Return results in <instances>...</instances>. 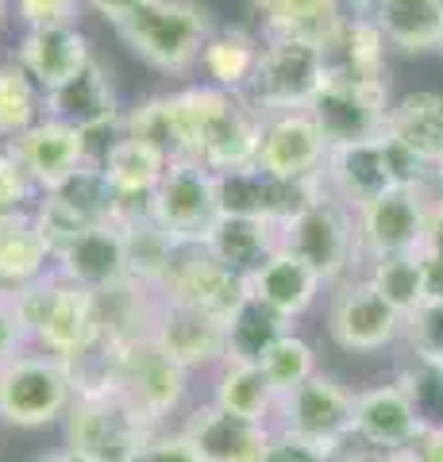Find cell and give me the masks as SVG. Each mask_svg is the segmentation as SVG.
<instances>
[{
	"instance_id": "7402d4cb",
	"label": "cell",
	"mask_w": 443,
	"mask_h": 462,
	"mask_svg": "<svg viewBox=\"0 0 443 462\" xmlns=\"http://www.w3.org/2000/svg\"><path fill=\"white\" fill-rule=\"evenodd\" d=\"M12 58L27 69V78L39 85V93H54L66 81H74L97 58V51L81 23H66V27H27Z\"/></svg>"
},
{
	"instance_id": "ab89813d",
	"label": "cell",
	"mask_w": 443,
	"mask_h": 462,
	"mask_svg": "<svg viewBox=\"0 0 443 462\" xmlns=\"http://www.w3.org/2000/svg\"><path fill=\"white\" fill-rule=\"evenodd\" d=\"M397 385L409 393L412 409H417L424 431L443 428V366L439 363H420V358H409L397 374Z\"/></svg>"
},
{
	"instance_id": "e0dca14e",
	"label": "cell",
	"mask_w": 443,
	"mask_h": 462,
	"mask_svg": "<svg viewBox=\"0 0 443 462\" xmlns=\"http://www.w3.org/2000/svg\"><path fill=\"white\" fill-rule=\"evenodd\" d=\"M324 162H328V143L309 112L263 116V139H259L254 166H259L266 178L317 181V178H324Z\"/></svg>"
},
{
	"instance_id": "8d00e7d4",
	"label": "cell",
	"mask_w": 443,
	"mask_h": 462,
	"mask_svg": "<svg viewBox=\"0 0 443 462\" xmlns=\"http://www.w3.org/2000/svg\"><path fill=\"white\" fill-rule=\"evenodd\" d=\"M42 120V93L27 78V69L16 58L0 62V143H12L32 124Z\"/></svg>"
},
{
	"instance_id": "ffe728a7",
	"label": "cell",
	"mask_w": 443,
	"mask_h": 462,
	"mask_svg": "<svg viewBox=\"0 0 443 462\" xmlns=\"http://www.w3.org/2000/svg\"><path fill=\"white\" fill-rule=\"evenodd\" d=\"M124 112L127 108L120 105V93H116V85H112V74L101 58H93L62 89L42 93V116H54V120L78 127V132H85L89 139L120 132Z\"/></svg>"
},
{
	"instance_id": "f35d334b",
	"label": "cell",
	"mask_w": 443,
	"mask_h": 462,
	"mask_svg": "<svg viewBox=\"0 0 443 462\" xmlns=\"http://www.w3.org/2000/svg\"><path fill=\"white\" fill-rule=\"evenodd\" d=\"M263 374L270 378V385L278 389V397L293 393L297 385H305L317 370V346H312L305 336H297V331H290V336H281L274 346H270V355L263 358Z\"/></svg>"
},
{
	"instance_id": "836d02e7",
	"label": "cell",
	"mask_w": 443,
	"mask_h": 462,
	"mask_svg": "<svg viewBox=\"0 0 443 462\" xmlns=\"http://www.w3.org/2000/svg\"><path fill=\"white\" fill-rule=\"evenodd\" d=\"M224 328H227V363H251V366H263L270 346L293 331V324L285 320V316L266 309L263 300L251 297V293L232 312V320H227Z\"/></svg>"
},
{
	"instance_id": "4316f807",
	"label": "cell",
	"mask_w": 443,
	"mask_h": 462,
	"mask_svg": "<svg viewBox=\"0 0 443 462\" xmlns=\"http://www.w3.org/2000/svg\"><path fill=\"white\" fill-rule=\"evenodd\" d=\"M385 135H393L412 158H420L436 178V170L443 166V93L412 89L393 97Z\"/></svg>"
},
{
	"instance_id": "4fadbf2b",
	"label": "cell",
	"mask_w": 443,
	"mask_h": 462,
	"mask_svg": "<svg viewBox=\"0 0 443 462\" xmlns=\"http://www.w3.org/2000/svg\"><path fill=\"white\" fill-rule=\"evenodd\" d=\"M355 428V393L332 374H312L305 385L278 401L274 431L297 436L320 451H336L351 439Z\"/></svg>"
},
{
	"instance_id": "d6a6232c",
	"label": "cell",
	"mask_w": 443,
	"mask_h": 462,
	"mask_svg": "<svg viewBox=\"0 0 443 462\" xmlns=\"http://www.w3.org/2000/svg\"><path fill=\"white\" fill-rule=\"evenodd\" d=\"M212 404L235 412V416H247V420H259L274 428V416H278V389L270 385V378L263 374V366H251V363H224L217 370V382H212Z\"/></svg>"
},
{
	"instance_id": "603a6c76",
	"label": "cell",
	"mask_w": 443,
	"mask_h": 462,
	"mask_svg": "<svg viewBox=\"0 0 443 462\" xmlns=\"http://www.w3.org/2000/svg\"><path fill=\"white\" fill-rule=\"evenodd\" d=\"M424 436V424L412 401L401 385L393 382H382V385H370L355 393V428H351V439H359L370 451H397V447H417Z\"/></svg>"
},
{
	"instance_id": "44dd1931",
	"label": "cell",
	"mask_w": 443,
	"mask_h": 462,
	"mask_svg": "<svg viewBox=\"0 0 443 462\" xmlns=\"http://www.w3.org/2000/svg\"><path fill=\"white\" fill-rule=\"evenodd\" d=\"M178 431L193 443L201 462H266L270 439H274V428L270 424L235 416L212 401L189 409V416H185V424Z\"/></svg>"
},
{
	"instance_id": "c3c4849f",
	"label": "cell",
	"mask_w": 443,
	"mask_h": 462,
	"mask_svg": "<svg viewBox=\"0 0 443 462\" xmlns=\"http://www.w3.org/2000/svg\"><path fill=\"white\" fill-rule=\"evenodd\" d=\"M147 0H85V12H93V16H101L112 32L132 16V12H139Z\"/></svg>"
},
{
	"instance_id": "bcb514c9",
	"label": "cell",
	"mask_w": 443,
	"mask_h": 462,
	"mask_svg": "<svg viewBox=\"0 0 443 462\" xmlns=\"http://www.w3.org/2000/svg\"><path fill=\"white\" fill-rule=\"evenodd\" d=\"M332 451H320V447H312L297 436H285V431H274V439H270V451H266V462H328Z\"/></svg>"
},
{
	"instance_id": "2e32d148",
	"label": "cell",
	"mask_w": 443,
	"mask_h": 462,
	"mask_svg": "<svg viewBox=\"0 0 443 462\" xmlns=\"http://www.w3.org/2000/svg\"><path fill=\"white\" fill-rule=\"evenodd\" d=\"M112 200H116V193L105 181L101 166L89 162L78 178H69L59 189L39 193L32 212L39 231L51 243V251H59L62 243L81 236V231H89L97 224H112Z\"/></svg>"
},
{
	"instance_id": "d590c367",
	"label": "cell",
	"mask_w": 443,
	"mask_h": 462,
	"mask_svg": "<svg viewBox=\"0 0 443 462\" xmlns=\"http://www.w3.org/2000/svg\"><path fill=\"white\" fill-rule=\"evenodd\" d=\"M359 273L401 316H409L412 309L420 305V300H428V258L420 251L374 258V263H366Z\"/></svg>"
},
{
	"instance_id": "8fae6325",
	"label": "cell",
	"mask_w": 443,
	"mask_h": 462,
	"mask_svg": "<svg viewBox=\"0 0 443 462\" xmlns=\"http://www.w3.org/2000/svg\"><path fill=\"white\" fill-rule=\"evenodd\" d=\"M328 336L339 351L378 355L405 339V316L385 300L363 273L339 282L328 300Z\"/></svg>"
},
{
	"instance_id": "6da1fadb",
	"label": "cell",
	"mask_w": 443,
	"mask_h": 462,
	"mask_svg": "<svg viewBox=\"0 0 443 462\" xmlns=\"http://www.w3.org/2000/svg\"><path fill=\"white\" fill-rule=\"evenodd\" d=\"M185 143L193 162L208 166L212 173H232L254 166L263 139V116L247 105V97L212 89V85H185L178 89Z\"/></svg>"
},
{
	"instance_id": "60d3db41",
	"label": "cell",
	"mask_w": 443,
	"mask_h": 462,
	"mask_svg": "<svg viewBox=\"0 0 443 462\" xmlns=\"http://www.w3.org/2000/svg\"><path fill=\"white\" fill-rule=\"evenodd\" d=\"M405 343L412 351L409 358L443 366V300L439 297L420 300V305L405 316Z\"/></svg>"
},
{
	"instance_id": "ba28073f",
	"label": "cell",
	"mask_w": 443,
	"mask_h": 462,
	"mask_svg": "<svg viewBox=\"0 0 443 462\" xmlns=\"http://www.w3.org/2000/svg\"><path fill=\"white\" fill-rule=\"evenodd\" d=\"M281 247L317 270L324 285H339L355 278V270H363L359 239H355V208H347L328 189L281 227Z\"/></svg>"
},
{
	"instance_id": "83f0119b",
	"label": "cell",
	"mask_w": 443,
	"mask_h": 462,
	"mask_svg": "<svg viewBox=\"0 0 443 462\" xmlns=\"http://www.w3.org/2000/svg\"><path fill=\"white\" fill-rule=\"evenodd\" d=\"M259 54H263V32H251L243 23H220L205 42L201 62H197L201 85L243 97L254 78V66H259Z\"/></svg>"
},
{
	"instance_id": "9a60e30c",
	"label": "cell",
	"mask_w": 443,
	"mask_h": 462,
	"mask_svg": "<svg viewBox=\"0 0 443 462\" xmlns=\"http://www.w3.org/2000/svg\"><path fill=\"white\" fill-rule=\"evenodd\" d=\"M162 300H178V305L201 309L217 320H232V312L247 300V282L224 270L205 243H178L174 263H170L166 278L159 285Z\"/></svg>"
},
{
	"instance_id": "cb8c5ba5",
	"label": "cell",
	"mask_w": 443,
	"mask_h": 462,
	"mask_svg": "<svg viewBox=\"0 0 443 462\" xmlns=\"http://www.w3.org/2000/svg\"><path fill=\"white\" fill-rule=\"evenodd\" d=\"M54 273L78 289H89V293H105V289L132 282L124 231L116 224H97L81 231L54 251Z\"/></svg>"
},
{
	"instance_id": "5b68a950",
	"label": "cell",
	"mask_w": 443,
	"mask_h": 462,
	"mask_svg": "<svg viewBox=\"0 0 443 462\" xmlns=\"http://www.w3.org/2000/svg\"><path fill=\"white\" fill-rule=\"evenodd\" d=\"M62 428L69 451L93 462H132L139 447L159 431L112 382L78 389V401Z\"/></svg>"
},
{
	"instance_id": "30bf717a",
	"label": "cell",
	"mask_w": 443,
	"mask_h": 462,
	"mask_svg": "<svg viewBox=\"0 0 443 462\" xmlns=\"http://www.w3.org/2000/svg\"><path fill=\"white\" fill-rule=\"evenodd\" d=\"M220 185L208 166L181 158L170 162L154 189V224L174 243H208L220 224Z\"/></svg>"
},
{
	"instance_id": "f5cc1de1",
	"label": "cell",
	"mask_w": 443,
	"mask_h": 462,
	"mask_svg": "<svg viewBox=\"0 0 443 462\" xmlns=\"http://www.w3.org/2000/svg\"><path fill=\"white\" fill-rule=\"evenodd\" d=\"M42 462H93V458H85V455H78V451H69V447H62V451H54V455H47Z\"/></svg>"
},
{
	"instance_id": "f907efd6",
	"label": "cell",
	"mask_w": 443,
	"mask_h": 462,
	"mask_svg": "<svg viewBox=\"0 0 443 462\" xmlns=\"http://www.w3.org/2000/svg\"><path fill=\"white\" fill-rule=\"evenodd\" d=\"M420 451H424L428 462H443V428L424 431V436H420Z\"/></svg>"
},
{
	"instance_id": "db71d44e",
	"label": "cell",
	"mask_w": 443,
	"mask_h": 462,
	"mask_svg": "<svg viewBox=\"0 0 443 462\" xmlns=\"http://www.w3.org/2000/svg\"><path fill=\"white\" fill-rule=\"evenodd\" d=\"M8 16H12V0H0V27H5Z\"/></svg>"
},
{
	"instance_id": "9f6ffc18",
	"label": "cell",
	"mask_w": 443,
	"mask_h": 462,
	"mask_svg": "<svg viewBox=\"0 0 443 462\" xmlns=\"http://www.w3.org/2000/svg\"><path fill=\"white\" fill-rule=\"evenodd\" d=\"M436 54H439V58H443V35H439V51H436Z\"/></svg>"
},
{
	"instance_id": "b9f144b4",
	"label": "cell",
	"mask_w": 443,
	"mask_h": 462,
	"mask_svg": "<svg viewBox=\"0 0 443 462\" xmlns=\"http://www.w3.org/2000/svg\"><path fill=\"white\" fill-rule=\"evenodd\" d=\"M35 200H39V185L23 170L16 151L5 143L0 147V212H32Z\"/></svg>"
},
{
	"instance_id": "d4e9b609",
	"label": "cell",
	"mask_w": 443,
	"mask_h": 462,
	"mask_svg": "<svg viewBox=\"0 0 443 462\" xmlns=\"http://www.w3.org/2000/svg\"><path fill=\"white\" fill-rule=\"evenodd\" d=\"M347 16L378 23L390 51L436 54L443 35V0H343Z\"/></svg>"
},
{
	"instance_id": "f546056e",
	"label": "cell",
	"mask_w": 443,
	"mask_h": 462,
	"mask_svg": "<svg viewBox=\"0 0 443 462\" xmlns=\"http://www.w3.org/2000/svg\"><path fill=\"white\" fill-rule=\"evenodd\" d=\"M205 247L224 270L251 282L270 263V254L281 251V227L266 220H247V216H220Z\"/></svg>"
},
{
	"instance_id": "5bb4252c",
	"label": "cell",
	"mask_w": 443,
	"mask_h": 462,
	"mask_svg": "<svg viewBox=\"0 0 443 462\" xmlns=\"http://www.w3.org/2000/svg\"><path fill=\"white\" fill-rule=\"evenodd\" d=\"M436 185H417V189H390L378 200L355 208V239H359L363 266L374 258L412 254L424 247L428 205H432Z\"/></svg>"
},
{
	"instance_id": "7a4b0ae2",
	"label": "cell",
	"mask_w": 443,
	"mask_h": 462,
	"mask_svg": "<svg viewBox=\"0 0 443 462\" xmlns=\"http://www.w3.org/2000/svg\"><path fill=\"white\" fill-rule=\"evenodd\" d=\"M12 297H16L20 320H23L27 339H32L35 351H47L69 366H81L85 358H93L105 346L97 297L89 289L69 285L54 270Z\"/></svg>"
},
{
	"instance_id": "816d5d0a",
	"label": "cell",
	"mask_w": 443,
	"mask_h": 462,
	"mask_svg": "<svg viewBox=\"0 0 443 462\" xmlns=\"http://www.w3.org/2000/svg\"><path fill=\"white\" fill-rule=\"evenodd\" d=\"M378 462H428V458H424L420 443H417V447H397V451H385Z\"/></svg>"
},
{
	"instance_id": "74e56055",
	"label": "cell",
	"mask_w": 443,
	"mask_h": 462,
	"mask_svg": "<svg viewBox=\"0 0 443 462\" xmlns=\"http://www.w3.org/2000/svg\"><path fill=\"white\" fill-rule=\"evenodd\" d=\"M120 231H124L127 273H132V282L159 289L162 278H166V270H170V263H174L178 243L170 239L154 220H147V224H132V227H120Z\"/></svg>"
},
{
	"instance_id": "11a10c76",
	"label": "cell",
	"mask_w": 443,
	"mask_h": 462,
	"mask_svg": "<svg viewBox=\"0 0 443 462\" xmlns=\"http://www.w3.org/2000/svg\"><path fill=\"white\" fill-rule=\"evenodd\" d=\"M432 181H436V189H439V193H443V166H439V170H436V178H432Z\"/></svg>"
},
{
	"instance_id": "e575fe53",
	"label": "cell",
	"mask_w": 443,
	"mask_h": 462,
	"mask_svg": "<svg viewBox=\"0 0 443 462\" xmlns=\"http://www.w3.org/2000/svg\"><path fill=\"white\" fill-rule=\"evenodd\" d=\"M124 132L143 139V143H151V147L162 151L170 162L189 158V143H185V120H181L178 93H159V97L139 100L135 108H127L124 112Z\"/></svg>"
},
{
	"instance_id": "ee69618b",
	"label": "cell",
	"mask_w": 443,
	"mask_h": 462,
	"mask_svg": "<svg viewBox=\"0 0 443 462\" xmlns=\"http://www.w3.org/2000/svg\"><path fill=\"white\" fill-rule=\"evenodd\" d=\"M32 339H27V328L20 320V309H16V297L8 289H0V366L12 363L16 355H23Z\"/></svg>"
},
{
	"instance_id": "4dcf8cb0",
	"label": "cell",
	"mask_w": 443,
	"mask_h": 462,
	"mask_svg": "<svg viewBox=\"0 0 443 462\" xmlns=\"http://www.w3.org/2000/svg\"><path fill=\"white\" fill-rule=\"evenodd\" d=\"M263 35H297L328 47L347 20L343 0H247Z\"/></svg>"
},
{
	"instance_id": "d6986e66",
	"label": "cell",
	"mask_w": 443,
	"mask_h": 462,
	"mask_svg": "<svg viewBox=\"0 0 443 462\" xmlns=\"http://www.w3.org/2000/svg\"><path fill=\"white\" fill-rule=\"evenodd\" d=\"M16 158L23 162V170L32 173V181L39 185V193H51L66 185L69 178L93 162V147H89V135L69 127L54 116H42L39 124H32L23 135H16L8 143Z\"/></svg>"
},
{
	"instance_id": "681fc988",
	"label": "cell",
	"mask_w": 443,
	"mask_h": 462,
	"mask_svg": "<svg viewBox=\"0 0 443 462\" xmlns=\"http://www.w3.org/2000/svg\"><path fill=\"white\" fill-rule=\"evenodd\" d=\"M382 455L378 451H370V447H363L359 439H347V443H339L332 455H328V462H378Z\"/></svg>"
},
{
	"instance_id": "7bdbcfd3",
	"label": "cell",
	"mask_w": 443,
	"mask_h": 462,
	"mask_svg": "<svg viewBox=\"0 0 443 462\" xmlns=\"http://www.w3.org/2000/svg\"><path fill=\"white\" fill-rule=\"evenodd\" d=\"M20 27H66L81 23L85 16V0H12Z\"/></svg>"
},
{
	"instance_id": "277c9868",
	"label": "cell",
	"mask_w": 443,
	"mask_h": 462,
	"mask_svg": "<svg viewBox=\"0 0 443 462\" xmlns=\"http://www.w3.org/2000/svg\"><path fill=\"white\" fill-rule=\"evenodd\" d=\"M417 185H436L432 170L420 158H412L393 135L328 151L324 189L339 197L347 208H363L390 189H417Z\"/></svg>"
},
{
	"instance_id": "1f68e13d",
	"label": "cell",
	"mask_w": 443,
	"mask_h": 462,
	"mask_svg": "<svg viewBox=\"0 0 443 462\" xmlns=\"http://www.w3.org/2000/svg\"><path fill=\"white\" fill-rule=\"evenodd\" d=\"M97 166H101L105 181L112 185V193H154L170 166V158L120 127V135L101 151Z\"/></svg>"
},
{
	"instance_id": "7dc6e473",
	"label": "cell",
	"mask_w": 443,
	"mask_h": 462,
	"mask_svg": "<svg viewBox=\"0 0 443 462\" xmlns=\"http://www.w3.org/2000/svg\"><path fill=\"white\" fill-rule=\"evenodd\" d=\"M420 254L428 263H443V193H432V205H428V227H424V247Z\"/></svg>"
},
{
	"instance_id": "3957f363",
	"label": "cell",
	"mask_w": 443,
	"mask_h": 462,
	"mask_svg": "<svg viewBox=\"0 0 443 462\" xmlns=\"http://www.w3.org/2000/svg\"><path fill=\"white\" fill-rule=\"evenodd\" d=\"M217 27L212 8L201 0H147L116 27V35L154 74L185 78L197 74L201 51Z\"/></svg>"
},
{
	"instance_id": "ac0fdd59",
	"label": "cell",
	"mask_w": 443,
	"mask_h": 462,
	"mask_svg": "<svg viewBox=\"0 0 443 462\" xmlns=\"http://www.w3.org/2000/svg\"><path fill=\"white\" fill-rule=\"evenodd\" d=\"M151 339L159 351L170 355L181 370L201 374V370H220L227 363V328L217 316L201 309L178 305V300L159 297V316H154Z\"/></svg>"
},
{
	"instance_id": "9c48e42d",
	"label": "cell",
	"mask_w": 443,
	"mask_h": 462,
	"mask_svg": "<svg viewBox=\"0 0 443 462\" xmlns=\"http://www.w3.org/2000/svg\"><path fill=\"white\" fill-rule=\"evenodd\" d=\"M390 108H393L390 78H351L328 69V81L309 105V116L317 120L328 151H332L385 135Z\"/></svg>"
},
{
	"instance_id": "f6af8a7d",
	"label": "cell",
	"mask_w": 443,
	"mask_h": 462,
	"mask_svg": "<svg viewBox=\"0 0 443 462\" xmlns=\"http://www.w3.org/2000/svg\"><path fill=\"white\" fill-rule=\"evenodd\" d=\"M132 462H201V455L193 451V443L181 431H154Z\"/></svg>"
},
{
	"instance_id": "8992f818",
	"label": "cell",
	"mask_w": 443,
	"mask_h": 462,
	"mask_svg": "<svg viewBox=\"0 0 443 462\" xmlns=\"http://www.w3.org/2000/svg\"><path fill=\"white\" fill-rule=\"evenodd\" d=\"M78 401V374L69 363L27 346L0 366V424L39 431L62 424Z\"/></svg>"
},
{
	"instance_id": "f1b7e54d",
	"label": "cell",
	"mask_w": 443,
	"mask_h": 462,
	"mask_svg": "<svg viewBox=\"0 0 443 462\" xmlns=\"http://www.w3.org/2000/svg\"><path fill=\"white\" fill-rule=\"evenodd\" d=\"M54 270V251L35 212H0V289L20 293Z\"/></svg>"
},
{
	"instance_id": "484cf974",
	"label": "cell",
	"mask_w": 443,
	"mask_h": 462,
	"mask_svg": "<svg viewBox=\"0 0 443 462\" xmlns=\"http://www.w3.org/2000/svg\"><path fill=\"white\" fill-rule=\"evenodd\" d=\"M324 289L328 285H324L320 273L312 270L309 263H301L293 251H285V247L270 254V263L247 282V293L259 297L266 309H274L290 324L301 320V316L317 305Z\"/></svg>"
},
{
	"instance_id": "52a82bcc",
	"label": "cell",
	"mask_w": 443,
	"mask_h": 462,
	"mask_svg": "<svg viewBox=\"0 0 443 462\" xmlns=\"http://www.w3.org/2000/svg\"><path fill=\"white\" fill-rule=\"evenodd\" d=\"M328 81V54L320 42L297 35H263V54L247 85V105L259 116L309 112Z\"/></svg>"
},
{
	"instance_id": "7c38bea8",
	"label": "cell",
	"mask_w": 443,
	"mask_h": 462,
	"mask_svg": "<svg viewBox=\"0 0 443 462\" xmlns=\"http://www.w3.org/2000/svg\"><path fill=\"white\" fill-rule=\"evenodd\" d=\"M105 358H108V382L116 389H124V393L132 397V404L154 428H159L166 416L185 409L193 374L181 370L170 355H162L154 339L139 343V346H127V351H120V355L105 351Z\"/></svg>"
}]
</instances>
